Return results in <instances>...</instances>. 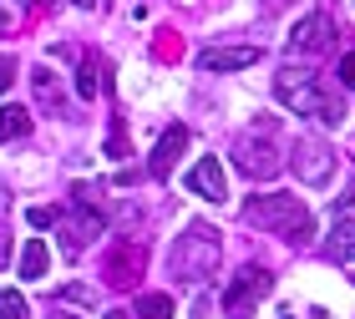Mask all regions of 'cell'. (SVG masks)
Returning <instances> with one entry per match:
<instances>
[{"instance_id": "obj_1", "label": "cell", "mask_w": 355, "mask_h": 319, "mask_svg": "<svg viewBox=\"0 0 355 319\" xmlns=\"http://www.w3.org/2000/svg\"><path fill=\"white\" fill-rule=\"evenodd\" d=\"M274 97H279L289 111H300V117H315V122H325V127H340V122H345L340 91H330L315 71L284 66L279 76H274Z\"/></svg>"}, {"instance_id": "obj_2", "label": "cell", "mask_w": 355, "mask_h": 319, "mask_svg": "<svg viewBox=\"0 0 355 319\" xmlns=\"http://www.w3.org/2000/svg\"><path fill=\"white\" fill-rule=\"evenodd\" d=\"M244 223L249 228H264V233H279L289 244H304L315 233V218L304 208V198L295 193H269V198H249L244 203Z\"/></svg>"}, {"instance_id": "obj_3", "label": "cell", "mask_w": 355, "mask_h": 319, "mask_svg": "<svg viewBox=\"0 0 355 319\" xmlns=\"http://www.w3.org/2000/svg\"><path fill=\"white\" fill-rule=\"evenodd\" d=\"M218 259H223V238H218V228H208V223H188L183 238L173 244V274L188 279V284L214 279Z\"/></svg>"}, {"instance_id": "obj_4", "label": "cell", "mask_w": 355, "mask_h": 319, "mask_svg": "<svg viewBox=\"0 0 355 319\" xmlns=\"http://www.w3.org/2000/svg\"><path fill=\"white\" fill-rule=\"evenodd\" d=\"M274 289V274L264 264H244L239 274L229 279V289H223V314L229 319H254V309H259V299Z\"/></svg>"}, {"instance_id": "obj_5", "label": "cell", "mask_w": 355, "mask_h": 319, "mask_svg": "<svg viewBox=\"0 0 355 319\" xmlns=\"http://www.w3.org/2000/svg\"><path fill=\"white\" fill-rule=\"evenodd\" d=\"M335 21L325 10H315V15H304V21L289 30V56H304V61H315V56H330L335 51Z\"/></svg>"}, {"instance_id": "obj_6", "label": "cell", "mask_w": 355, "mask_h": 319, "mask_svg": "<svg viewBox=\"0 0 355 319\" xmlns=\"http://www.w3.org/2000/svg\"><path fill=\"white\" fill-rule=\"evenodd\" d=\"M295 172H300V183L325 188L335 178V147L325 137H300L295 142Z\"/></svg>"}, {"instance_id": "obj_7", "label": "cell", "mask_w": 355, "mask_h": 319, "mask_svg": "<svg viewBox=\"0 0 355 319\" xmlns=\"http://www.w3.org/2000/svg\"><path fill=\"white\" fill-rule=\"evenodd\" d=\"M142 268H148V248L132 244V238H117L102 264V279L112 284V289H132V284L142 279Z\"/></svg>"}, {"instance_id": "obj_8", "label": "cell", "mask_w": 355, "mask_h": 319, "mask_svg": "<svg viewBox=\"0 0 355 319\" xmlns=\"http://www.w3.org/2000/svg\"><path fill=\"white\" fill-rule=\"evenodd\" d=\"M264 132H269V127H264ZM239 137L234 142V167L239 172H244V178H254V183H264V178H274V172H279L284 163H279V152H274L269 147V137Z\"/></svg>"}, {"instance_id": "obj_9", "label": "cell", "mask_w": 355, "mask_h": 319, "mask_svg": "<svg viewBox=\"0 0 355 319\" xmlns=\"http://www.w3.org/2000/svg\"><path fill=\"white\" fill-rule=\"evenodd\" d=\"M87 238H102V213L92 203H76V213H61V248L76 259L87 248Z\"/></svg>"}, {"instance_id": "obj_10", "label": "cell", "mask_w": 355, "mask_h": 319, "mask_svg": "<svg viewBox=\"0 0 355 319\" xmlns=\"http://www.w3.org/2000/svg\"><path fill=\"white\" fill-rule=\"evenodd\" d=\"M188 152V127L183 122H173L163 137H157V147H153V157H148V172L153 178H173V167H178V157Z\"/></svg>"}, {"instance_id": "obj_11", "label": "cell", "mask_w": 355, "mask_h": 319, "mask_svg": "<svg viewBox=\"0 0 355 319\" xmlns=\"http://www.w3.org/2000/svg\"><path fill=\"white\" fill-rule=\"evenodd\" d=\"M188 188H193L198 198H208V203H223V198H229L223 163H218V157H203V163H193V167H188Z\"/></svg>"}, {"instance_id": "obj_12", "label": "cell", "mask_w": 355, "mask_h": 319, "mask_svg": "<svg viewBox=\"0 0 355 319\" xmlns=\"http://www.w3.org/2000/svg\"><path fill=\"white\" fill-rule=\"evenodd\" d=\"M259 61V46H208L198 51V71H244Z\"/></svg>"}, {"instance_id": "obj_13", "label": "cell", "mask_w": 355, "mask_h": 319, "mask_svg": "<svg viewBox=\"0 0 355 319\" xmlns=\"http://www.w3.org/2000/svg\"><path fill=\"white\" fill-rule=\"evenodd\" d=\"M325 253L335 264H355V218H340L325 238Z\"/></svg>"}, {"instance_id": "obj_14", "label": "cell", "mask_w": 355, "mask_h": 319, "mask_svg": "<svg viewBox=\"0 0 355 319\" xmlns=\"http://www.w3.org/2000/svg\"><path fill=\"white\" fill-rule=\"evenodd\" d=\"M21 137H31V111L6 102V107H0V142L10 147V142H21Z\"/></svg>"}, {"instance_id": "obj_15", "label": "cell", "mask_w": 355, "mask_h": 319, "mask_svg": "<svg viewBox=\"0 0 355 319\" xmlns=\"http://www.w3.org/2000/svg\"><path fill=\"white\" fill-rule=\"evenodd\" d=\"M46 264H51L46 244H41V238H26V248H21V279H41Z\"/></svg>"}, {"instance_id": "obj_16", "label": "cell", "mask_w": 355, "mask_h": 319, "mask_svg": "<svg viewBox=\"0 0 355 319\" xmlns=\"http://www.w3.org/2000/svg\"><path fill=\"white\" fill-rule=\"evenodd\" d=\"M102 71H107V66H96V61H92V56L82 61V71H76V91H82V97H87V102H92V97H96V91H102V86H107V82H102Z\"/></svg>"}, {"instance_id": "obj_17", "label": "cell", "mask_w": 355, "mask_h": 319, "mask_svg": "<svg viewBox=\"0 0 355 319\" xmlns=\"http://www.w3.org/2000/svg\"><path fill=\"white\" fill-rule=\"evenodd\" d=\"M137 319H173V299L168 294H142L137 299Z\"/></svg>"}, {"instance_id": "obj_18", "label": "cell", "mask_w": 355, "mask_h": 319, "mask_svg": "<svg viewBox=\"0 0 355 319\" xmlns=\"http://www.w3.org/2000/svg\"><path fill=\"white\" fill-rule=\"evenodd\" d=\"M31 82H36V97H41V107H61V91H56V82H51V71H46V66H36V71H31Z\"/></svg>"}, {"instance_id": "obj_19", "label": "cell", "mask_w": 355, "mask_h": 319, "mask_svg": "<svg viewBox=\"0 0 355 319\" xmlns=\"http://www.w3.org/2000/svg\"><path fill=\"white\" fill-rule=\"evenodd\" d=\"M0 319H31V304H26V294H15V289H0Z\"/></svg>"}, {"instance_id": "obj_20", "label": "cell", "mask_w": 355, "mask_h": 319, "mask_svg": "<svg viewBox=\"0 0 355 319\" xmlns=\"http://www.w3.org/2000/svg\"><path fill=\"white\" fill-rule=\"evenodd\" d=\"M31 228H51V223H61V208H31Z\"/></svg>"}, {"instance_id": "obj_21", "label": "cell", "mask_w": 355, "mask_h": 319, "mask_svg": "<svg viewBox=\"0 0 355 319\" xmlns=\"http://www.w3.org/2000/svg\"><path fill=\"white\" fill-rule=\"evenodd\" d=\"M107 152H112V157H127V132H122V122H112V137H107Z\"/></svg>"}, {"instance_id": "obj_22", "label": "cell", "mask_w": 355, "mask_h": 319, "mask_svg": "<svg viewBox=\"0 0 355 319\" xmlns=\"http://www.w3.org/2000/svg\"><path fill=\"white\" fill-rule=\"evenodd\" d=\"M61 299H76V304H92V289H87V284H67V289H61Z\"/></svg>"}, {"instance_id": "obj_23", "label": "cell", "mask_w": 355, "mask_h": 319, "mask_svg": "<svg viewBox=\"0 0 355 319\" xmlns=\"http://www.w3.org/2000/svg\"><path fill=\"white\" fill-rule=\"evenodd\" d=\"M340 86H345V91H355V51L340 61Z\"/></svg>"}, {"instance_id": "obj_24", "label": "cell", "mask_w": 355, "mask_h": 319, "mask_svg": "<svg viewBox=\"0 0 355 319\" xmlns=\"http://www.w3.org/2000/svg\"><path fill=\"white\" fill-rule=\"evenodd\" d=\"M10 82H15V61L0 56V91H10Z\"/></svg>"}, {"instance_id": "obj_25", "label": "cell", "mask_w": 355, "mask_h": 319, "mask_svg": "<svg viewBox=\"0 0 355 319\" xmlns=\"http://www.w3.org/2000/svg\"><path fill=\"white\" fill-rule=\"evenodd\" d=\"M6 30H10V10L0 6V36H6Z\"/></svg>"}, {"instance_id": "obj_26", "label": "cell", "mask_w": 355, "mask_h": 319, "mask_svg": "<svg viewBox=\"0 0 355 319\" xmlns=\"http://www.w3.org/2000/svg\"><path fill=\"white\" fill-rule=\"evenodd\" d=\"M6 253H10V238H6V233H0V264H6Z\"/></svg>"}, {"instance_id": "obj_27", "label": "cell", "mask_w": 355, "mask_h": 319, "mask_svg": "<svg viewBox=\"0 0 355 319\" xmlns=\"http://www.w3.org/2000/svg\"><path fill=\"white\" fill-rule=\"evenodd\" d=\"M107 319H132V314H127V309H107Z\"/></svg>"}, {"instance_id": "obj_28", "label": "cell", "mask_w": 355, "mask_h": 319, "mask_svg": "<svg viewBox=\"0 0 355 319\" xmlns=\"http://www.w3.org/2000/svg\"><path fill=\"white\" fill-rule=\"evenodd\" d=\"M6 203H10V188H6V183H0V208H6Z\"/></svg>"}, {"instance_id": "obj_29", "label": "cell", "mask_w": 355, "mask_h": 319, "mask_svg": "<svg viewBox=\"0 0 355 319\" xmlns=\"http://www.w3.org/2000/svg\"><path fill=\"white\" fill-rule=\"evenodd\" d=\"M51 319H76V314H67V309H56V314H51Z\"/></svg>"}, {"instance_id": "obj_30", "label": "cell", "mask_w": 355, "mask_h": 319, "mask_svg": "<svg viewBox=\"0 0 355 319\" xmlns=\"http://www.w3.org/2000/svg\"><path fill=\"white\" fill-rule=\"evenodd\" d=\"M76 6H82V10H92V6H96V0H76Z\"/></svg>"}, {"instance_id": "obj_31", "label": "cell", "mask_w": 355, "mask_h": 319, "mask_svg": "<svg viewBox=\"0 0 355 319\" xmlns=\"http://www.w3.org/2000/svg\"><path fill=\"white\" fill-rule=\"evenodd\" d=\"M31 6H56V0H31Z\"/></svg>"}]
</instances>
